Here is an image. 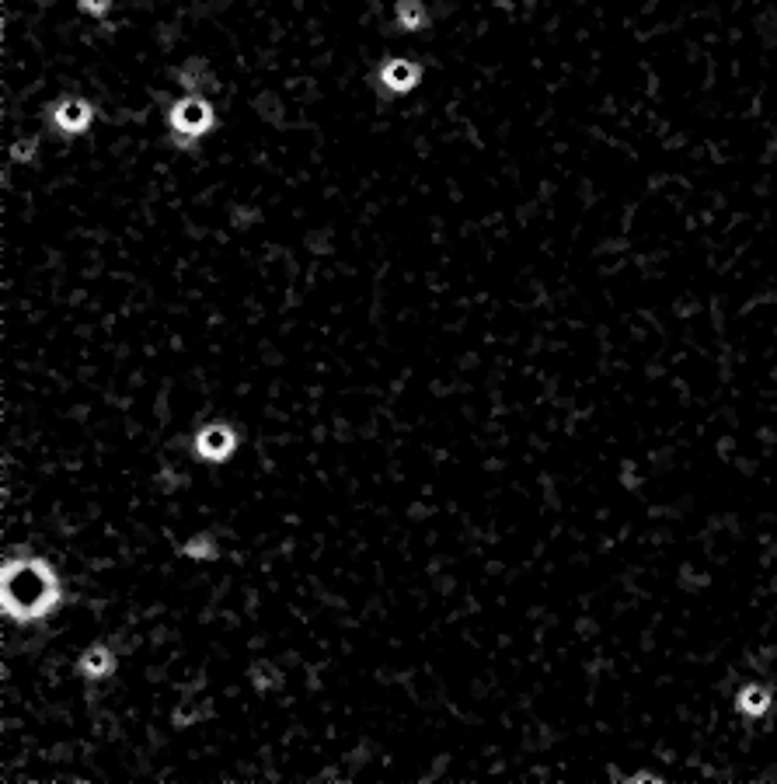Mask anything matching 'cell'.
I'll list each match as a JSON object with an SVG mask.
<instances>
[{
  "label": "cell",
  "mask_w": 777,
  "mask_h": 784,
  "mask_svg": "<svg viewBox=\"0 0 777 784\" xmlns=\"http://www.w3.org/2000/svg\"><path fill=\"white\" fill-rule=\"evenodd\" d=\"M77 670H81V676H88V680H105V676H112V670H115V656L105 649V645H95V649H88L81 656Z\"/></svg>",
  "instance_id": "ba28073f"
},
{
  "label": "cell",
  "mask_w": 777,
  "mask_h": 784,
  "mask_svg": "<svg viewBox=\"0 0 777 784\" xmlns=\"http://www.w3.org/2000/svg\"><path fill=\"white\" fill-rule=\"evenodd\" d=\"M196 453L203 460H210V464H223L227 457H234L237 450V433L230 426H223V422H213V426H203L196 433Z\"/></svg>",
  "instance_id": "3957f363"
},
{
  "label": "cell",
  "mask_w": 777,
  "mask_h": 784,
  "mask_svg": "<svg viewBox=\"0 0 777 784\" xmlns=\"http://www.w3.org/2000/svg\"><path fill=\"white\" fill-rule=\"evenodd\" d=\"M771 704H774V697L764 683H743V687L736 690V711L746 718H764L767 711H771Z\"/></svg>",
  "instance_id": "8992f818"
},
{
  "label": "cell",
  "mask_w": 777,
  "mask_h": 784,
  "mask_svg": "<svg viewBox=\"0 0 777 784\" xmlns=\"http://www.w3.org/2000/svg\"><path fill=\"white\" fill-rule=\"evenodd\" d=\"M185 551H189V555H196V558H203V561L217 558V548H213V544L206 541V537H199V541H189V544H185Z\"/></svg>",
  "instance_id": "30bf717a"
},
{
  "label": "cell",
  "mask_w": 777,
  "mask_h": 784,
  "mask_svg": "<svg viewBox=\"0 0 777 784\" xmlns=\"http://www.w3.org/2000/svg\"><path fill=\"white\" fill-rule=\"evenodd\" d=\"M77 7H81L84 14H91V18H105L112 7V0H77Z\"/></svg>",
  "instance_id": "8fae6325"
},
{
  "label": "cell",
  "mask_w": 777,
  "mask_h": 784,
  "mask_svg": "<svg viewBox=\"0 0 777 784\" xmlns=\"http://www.w3.org/2000/svg\"><path fill=\"white\" fill-rule=\"evenodd\" d=\"M394 25L401 32H426L429 28V11L422 0H398L394 4Z\"/></svg>",
  "instance_id": "52a82bcc"
},
{
  "label": "cell",
  "mask_w": 777,
  "mask_h": 784,
  "mask_svg": "<svg viewBox=\"0 0 777 784\" xmlns=\"http://www.w3.org/2000/svg\"><path fill=\"white\" fill-rule=\"evenodd\" d=\"M168 126H171V133L182 136V140H199V136H206L213 126H217V112H213V105L206 102L203 95H185L171 105Z\"/></svg>",
  "instance_id": "7a4b0ae2"
},
{
  "label": "cell",
  "mask_w": 777,
  "mask_h": 784,
  "mask_svg": "<svg viewBox=\"0 0 777 784\" xmlns=\"http://www.w3.org/2000/svg\"><path fill=\"white\" fill-rule=\"evenodd\" d=\"M182 84L189 88V95H199V88H213V77H210V70H206V63L203 60H192V63H185L182 67Z\"/></svg>",
  "instance_id": "9c48e42d"
},
{
  "label": "cell",
  "mask_w": 777,
  "mask_h": 784,
  "mask_svg": "<svg viewBox=\"0 0 777 784\" xmlns=\"http://www.w3.org/2000/svg\"><path fill=\"white\" fill-rule=\"evenodd\" d=\"M0 607L11 621H42L60 607V579L42 558H11L0 568Z\"/></svg>",
  "instance_id": "6da1fadb"
},
{
  "label": "cell",
  "mask_w": 777,
  "mask_h": 784,
  "mask_svg": "<svg viewBox=\"0 0 777 784\" xmlns=\"http://www.w3.org/2000/svg\"><path fill=\"white\" fill-rule=\"evenodd\" d=\"M91 119H95V109H91V102H84V98H63V102L53 105V115H49V122H53L63 136L84 133V129L91 126Z\"/></svg>",
  "instance_id": "5b68a950"
},
{
  "label": "cell",
  "mask_w": 777,
  "mask_h": 784,
  "mask_svg": "<svg viewBox=\"0 0 777 784\" xmlns=\"http://www.w3.org/2000/svg\"><path fill=\"white\" fill-rule=\"evenodd\" d=\"M35 150H39V143H35V140H28V143H18V147H14L11 154H14V161H32V157H35Z\"/></svg>",
  "instance_id": "7c38bea8"
},
{
  "label": "cell",
  "mask_w": 777,
  "mask_h": 784,
  "mask_svg": "<svg viewBox=\"0 0 777 784\" xmlns=\"http://www.w3.org/2000/svg\"><path fill=\"white\" fill-rule=\"evenodd\" d=\"M377 84L387 91V95H412L415 88L422 84V67L412 60H387L380 63L377 70Z\"/></svg>",
  "instance_id": "277c9868"
}]
</instances>
